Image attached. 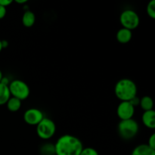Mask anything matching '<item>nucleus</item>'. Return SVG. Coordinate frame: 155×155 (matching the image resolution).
<instances>
[{
  "instance_id": "f257e3e1",
  "label": "nucleus",
  "mask_w": 155,
  "mask_h": 155,
  "mask_svg": "<svg viewBox=\"0 0 155 155\" xmlns=\"http://www.w3.org/2000/svg\"><path fill=\"white\" fill-rule=\"evenodd\" d=\"M56 155H80L83 149V142L72 135L61 136L54 144Z\"/></svg>"
},
{
  "instance_id": "f03ea898",
  "label": "nucleus",
  "mask_w": 155,
  "mask_h": 155,
  "mask_svg": "<svg viewBox=\"0 0 155 155\" xmlns=\"http://www.w3.org/2000/svg\"><path fill=\"white\" fill-rule=\"evenodd\" d=\"M137 86L130 79H121L115 85V95L121 101H131L133 98L137 96Z\"/></svg>"
},
{
  "instance_id": "7ed1b4c3",
  "label": "nucleus",
  "mask_w": 155,
  "mask_h": 155,
  "mask_svg": "<svg viewBox=\"0 0 155 155\" xmlns=\"http://www.w3.org/2000/svg\"><path fill=\"white\" fill-rule=\"evenodd\" d=\"M117 130L119 136L125 140L133 139L138 134L139 126L137 121L133 118L125 120H120L118 124Z\"/></svg>"
},
{
  "instance_id": "20e7f679",
  "label": "nucleus",
  "mask_w": 155,
  "mask_h": 155,
  "mask_svg": "<svg viewBox=\"0 0 155 155\" xmlns=\"http://www.w3.org/2000/svg\"><path fill=\"white\" fill-rule=\"evenodd\" d=\"M11 96L23 101L27 99L30 93V87L25 82L21 80H15L8 85Z\"/></svg>"
},
{
  "instance_id": "39448f33",
  "label": "nucleus",
  "mask_w": 155,
  "mask_h": 155,
  "mask_svg": "<svg viewBox=\"0 0 155 155\" xmlns=\"http://www.w3.org/2000/svg\"><path fill=\"white\" fill-rule=\"evenodd\" d=\"M56 132V126L54 121L49 118L44 117L36 126V133L40 139L47 140L54 136Z\"/></svg>"
},
{
  "instance_id": "423d86ee",
  "label": "nucleus",
  "mask_w": 155,
  "mask_h": 155,
  "mask_svg": "<svg viewBox=\"0 0 155 155\" xmlns=\"http://www.w3.org/2000/svg\"><path fill=\"white\" fill-rule=\"evenodd\" d=\"M120 22L124 28L133 30L137 28L140 24L139 15L132 9L124 10L120 16Z\"/></svg>"
},
{
  "instance_id": "0eeeda50",
  "label": "nucleus",
  "mask_w": 155,
  "mask_h": 155,
  "mask_svg": "<svg viewBox=\"0 0 155 155\" xmlns=\"http://www.w3.org/2000/svg\"><path fill=\"white\" fill-rule=\"evenodd\" d=\"M43 118V113L38 108H30L24 114V121L30 126H37Z\"/></svg>"
},
{
  "instance_id": "6e6552de",
  "label": "nucleus",
  "mask_w": 155,
  "mask_h": 155,
  "mask_svg": "<svg viewBox=\"0 0 155 155\" xmlns=\"http://www.w3.org/2000/svg\"><path fill=\"white\" fill-rule=\"evenodd\" d=\"M135 114V107L130 101H121L117 108V114L120 120H130L133 117Z\"/></svg>"
},
{
  "instance_id": "1a4fd4ad",
  "label": "nucleus",
  "mask_w": 155,
  "mask_h": 155,
  "mask_svg": "<svg viewBox=\"0 0 155 155\" xmlns=\"http://www.w3.org/2000/svg\"><path fill=\"white\" fill-rule=\"evenodd\" d=\"M142 121L144 125L150 130L155 129V111L154 110L144 111L142 117Z\"/></svg>"
},
{
  "instance_id": "9d476101",
  "label": "nucleus",
  "mask_w": 155,
  "mask_h": 155,
  "mask_svg": "<svg viewBox=\"0 0 155 155\" xmlns=\"http://www.w3.org/2000/svg\"><path fill=\"white\" fill-rule=\"evenodd\" d=\"M133 37V33L131 30L122 27L117 31L116 34L117 40L121 44H127L130 42V41Z\"/></svg>"
},
{
  "instance_id": "9b49d317",
  "label": "nucleus",
  "mask_w": 155,
  "mask_h": 155,
  "mask_svg": "<svg viewBox=\"0 0 155 155\" xmlns=\"http://www.w3.org/2000/svg\"><path fill=\"white\" fill-rule=\"evenodd\" d=\"M131 155H155V150L147 144H141L133 150Z\"/></svg>"
},
{
  "instance_id": "f8f14e48",
  "label": "nucleus",
  "mask_w": 155,
  "mask_h": 155,
  "mask_svg": "<svg viewBox=\"0 0 155 155\" xmlns=\"http://www.w3.org/2000/svg\"><path fill=\"white\" fill-rule=\"evenodd\" d=\"M36 21V15L30 10L26 11L22 16L23 25L26 27H31L34 25Z\"/></svg>"
},
{
  "instance_id": "ddd939ff",
  "label": "nucleus",
  "mask_w": 155,
  "mask_h": 155,
  "mask_svg": "<svg viewBox=\"0 0 155 155\" xmlns=\"http://www.w3.org/2000/svg\"><path fill=\"white\" fill-rule=\"evenodd\" d=\"M11 97L8 86L0 83V106L6 104Z\"/></svg>"
},
{
  "instance_id": "4468645a",
  "label": "nucleus",
  "mask_w": 155,
  "mask_h": 155,
  "mask_svg": "<svg viewBox=\"0 0 155 155\" xmlns=\"http://www.w3.org/2000/svg\"><path fill=\"white\" fill-rule=\"evenodd\" d=\"M6 105H7V108L8 109V110L12 112H16L21 109L22 103H21V100L11 96L8 101L6 103Z\"/></svg>"
},
{
  "instance_id": "2eb2a0df",
  "label": "nucleus",
  "mask_w": 155,
  "mask_h": 155,
  "mask_svg": "<svg viewBox=\"0 0 155 155\" xmlns=\"http://www.w3.org/2000/svg\"><path fill=\"white\" fill-rule=\"evenodd\" d=\"M139 105H140L141 108L144 111H148V110H153V107H154V101H153V99L151 97L148 96V95H145V96L140 98Z\"/></svg>"
},
{
  "instance_id": "dca6fc26",
  "label": "nucleus",
  "mask_w": 155,
  "mask_h": 155,
  "mask_svg": "<svg viewBox=\"0 0 155 155\" xmlns=\"http://www.w3.org/2000/svg\"><path fill=\"white\" fill-rule=\"evenodd\" d=\"M41 155H56L54 144L45 143L40 148Z\"/></svg>"
},
{
  "instance_id": "f3484780",
  "label": "nucleus",
  "mask_w": 155,
  "mask_h": 155,
  "mask_svg": "<svg viewBox=\"0 0 155 155\" xmlns=\"http://www.w3.org/2000/svg\"><path fill=\"white\" fill-rule=\"evenodd\" d=\"M146 12L148 16L151 19H155V0H151L148 3L146 7Z\"/></svg>"
},
{
  "instance_id": "a211bd4d",
  "label": "nucleus",
  "mask_w": 155,
  "mask_h": 155,
  "mask_svg": "<svg viewBox=\"0 0 155 155\" xmlns=\"http://www.w3.org/2000/svg\"><path fill=\"white\" fill-rule=\"evenodd\" d=\"M80 155H99L98 152L93 148H83Z\"/></svg>"
},
{
  "instance_id": "6ab92c4d",
  "label": "nucleus",
  "mask_w": 155,
  "mask_h": 155,
  "mask_svg": "<svg viewBox=\"0 0 155 155\" xmlns=\"http://www.w3.org/2000/svg\"><path fill=\"white\" fill-rule=\"evenodd\" d=\"M147 145L150 147V148H153L155 150V134L153 133L148 139V142Z\"/></svg>"
},
{
  "instance_id": "aec40b11",
  "label": "nucleus",
  "mask_w": 155,
  "mask_h": 155,
  "mask_svg": "<svg viewBox=\"0 0 155 155\" xmlns=\"http://www.w3.org/2000/svg\"><path fill=\"white\" fill-rule=\"evenodd\" d=\"M130 104L133 106V107H136V106L139 105V102H140V98H138L137 96L133 98L131 101H130Z\"/></svg>"
},
{
  "instance_id": "412c9836",
  "label": "nucleus",
  "mask_w": 155,
  "mask_h": 155,
  "mask_svg": "<svg viewBox=\"0 0 155 155\" xmlns=\"http://www.w3.org/2000/svg\"><path fill=\"white\" fill-rule=\"evenodd\" d=\"M12 2H13L12 0H0V5L6 8L7 6L10 5Z\"/></svg>"
},
{
  "instance_id": "4be33fe9",
  "label": "nucleus",
  "mask_w": 155,
  "mask_h": 155,
  "mask_svg": "<svg viewBox=\"0 0 155 155\" xmlns=\"http://www.w3.org/2000/svg\"><path fill=\"white\" fill-rule=\"evenodd\" d=\"M6 12H7V10H6V8L0 5V20L2 19V18H4L5 17Z\"/></svg>"
},
{
  "instance_id": "5701e85b",
  "label": "nucleus",
  "mask_w": 155,
  "mask_h": 155,
  "mask_svg": "<svg viewBox=\"0 0 155 155\" xmlns=\"http://www.w3.org/2000/svg\"><path fill=\"white\" fill-rule=\"evenodd\" d=\"M2 48H7L8 45V42L6 40H2Z\"/></svg>"
},
{
  "instance_id": "b1692460",
  "label": "nucleus",
  "mask_w": 155,
  "mask_h": 155,
  "mask_svg": "<svg viewBox=\"0 0 155 155\" xmlns=\"http://www.w3.org/2000/svg\"><path fill=\"white\" fill-rule=\"evenodd\" d=\"M15 2L18 3V4H24V3H27V0H16Z\"/></svg>"
},
{
  "instance_id": "393cba45",
  "label": "nucleus",
  "mask_w": 155,
  "mask_h": 155,
  "mask_svg": "<svg viewBox=\"0 0 155 155\" xmlns=\"http://www.w3.org/2000/svg\"><path fill=\"white\" fill-rule=\"evenodd\" d=\"M3 77V75H2V72L1 71V70H0V82H1L2 79Z\"/></svg>"
},
{
  "instance_id": "a878e982",
  "label": "nucleus",
  "mask_w": 155,
  "mask_h": 155,
  "mask_svg": "<svg viewBox=\"0 0 155 155\" xmlns=\"http://www.w3.org/2000/svg\"><path fill=\"white\" fill-rule=\"evenodd\" d=\"M2 40H0V52H1V51L2 50Z\"/></svg>"
}]
</instances>
